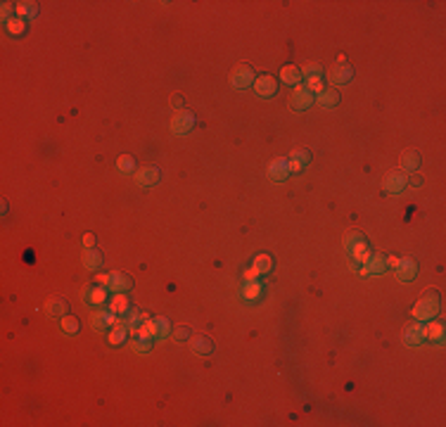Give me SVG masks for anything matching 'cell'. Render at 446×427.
<instances>
[{"mask_svg": "<svg viewBox=\"0 0 446 427\" xmlns=\"http://www.w3.org/2000/svg\"><path fill=\"white\" fill-rule=\"evenodd\" d=\"M439 311V297L434 292H427V295L420 299V302L413 306V318L418 323H425V320H432Z\"/></svg>", "mask_w": 446, "mask_h": 427, "instance_id": "1", "label": "cell"}, {"mask_svg": "<svg viewBox=\"0 0 446 427\" xmlns=\"http://www.w3.org/2000/svg\"><path fill=\"white\" fill-rule=\"evenodd\" d=\"M254 71H252V67H247V64H240V67H235V71L230 74V83L237 88V90H244V88H250V85H254Z\"/></svg>", "mask_w": 446, "mask_h": 427, "instance_id": "2", "label": "cell"}, {"mask_svg": "<svg viewBox=\"0 0 446 427\" xmlns=\"http://www.w3.org/2000/svg\"><path fill=\"white\" fill-rule=\"evenodd\" d=\"M192 126H195V117H192L190 112H176V117L171 119V131L176 133V135L188 133Z\"/></svg>", "mask_w": 446, "mask_h": 427, "instance_id": "3", "label": "cell"}, {"mask_svg": "<svg viewBox=\"0 0 446 427\" xmlns=\"http://www.w3.org/2000/svg\"><path fill=\"white\" fill-rule=\"evenodd\" d=\"M384 268H387V256L370 254V259L361 268V275H380V273H384Z\"/></svg>", "mask_w": 446, "mask_h": 427, "instance_id": "4", "label": "cell"}, {"mask_svg": "<svg viewBox=\"0 0 446 427\" xmlns=\"http://www.w3.org/2000/svg\"><path fill=\"white\" fill-rule=\"evenodd\" d=\"M313 105V93L306 88V85H294V93H292V107L294 109H306Z\"/></svg>", "mask_w": 446, "mask_h": 427, "instance_id": "5", "label": "cell"}, {"mask_svg": "<svg viewBox=\"0 0 446 427\" xmlns=\"http://www.w3.org/2000/svg\"><path fill=\"white\" fill-rule=\"evenodd\" d=\"M159 176H162V171L157 169V166H145V169L138 171L135 180H138L140 187H150V185H157V183H159Z\"/></svg>", "mask_w": 446, "mask_h": 427, "instance_id": "6", "label": "cell"}, {"mask_svg": "<svg viewBox=\"0 0 446 427\" xmlns=\"http://www.w3.org/2000/svg\"><path fill=\"white\" fill-rule=\"evenodd\" d=\"M254 90H257L261 98H271V95H275V90H278V81H275L273 76H261L254 81Z\"/></svg>", "mask_w": 446, "mask_h": 427, "instance_id": "7", "label": "cell"}, {"mask_svg": "<svg viewBox=\"0 0 446 427\" xmlns=\"http://www.w3.org/2000/svg\"><path fill=\"white\" fill-rule=\"evenodd\" d=\"M117 323H121V320L117 318V313H112V311H97L95 313V318H93V325L95 330H107V327H114Z\"/></svg>", "mask_w": 446, "mask_h": 427, "instance_id": "8", "label": "cell"}, {"mask_svg": "<svg viewBox=\"0 0 446 427\" xmlns=\"http://www.w3.org/2000/svg\"><path fill=\"white\" fill-rule=\"evenodd\" d=\"M354 76V69L349 67V64H337L335 69H332V74H330V83L332 85H344L349 83Z\"/></svg>", "mask_w": 446, "mask_h": 427, "instance_id": "9", "label": "cell"}, {"mask_svg": "<svg viewBox=\"0 0 446 427\" xmlns=\"http://www.w3.org/2000/svg\"><path fill=\"white\" fill-rule=\"evenodd\" d=\"M404 185H406V173L404 171H394V173H389L387 178H384V190L387 193H401L404 190Z\"/></svg>", "mask_w": 446, "mask_h": 427, "instance_id": "10", "label": "cell"}, {"mask_svg": "<svg viewBox=\"0 0 446 427\" xmlns=\"http://www.w3.org/2000/svg\"><path fill=\"white\" fill-rule=\"evenodd\" d=\"M397 275H399V280H404V282L413 280L415 275H418V266H415L413 259H401V264L397 266Z\"/></svg>", "mask_w": 446, "mask_h": 427, "instance_id": "11", "label": "cell"}, {"mask_svg": "<svg viewBox=\"0 0 446 427\" xmlns=\"http://www.w3.org/2000/svg\"><path fill=\"white\" fill-rule=\"evenodd\" d=\"M268 176H271V180H285L287 178V176H290L287 159H275V162H271V166H268Z\"/></svg>", "mask_w": 446, "mask_h": 427, "instance_id": "12", "label": "cell"}, {"mask_svg": "<svg viewBox=\"0 0 446 427\" xmlns=\"http://www.w3.org/2000/svg\"><path fill=\"white\" fill-rule=\"evenodd\" d=\"M107 290H112L114 295L124 292V290H131V278H126L121 273H112L110 280H107Z\"/></svg>", "mask_w": 446, "mask_h": 427, "instance_id": "13", "label": "cell"}, {"mask_svg": "<svg viewBox=\"0 0 446 427\" xmlns=\"http://www.w3.org/2000/svg\"><path fill=\"white\" fill-rule=\"evenodd\" d=\"M190 349L195 351V354H200V356H207V354H212V340L209 337H204V335H200V337H195V340L190 342Z\"/></svg>", "mask_w": 446, "mask_h": 427, "instance_id": "14", "label": "cell"}, {"mask_svg": "<svg viewBox=\"0 0 446 427\" xmlns=\"http://www.w3.org/2000/svg\"><path fill=\"white\" fill-rule=\"evenodd\" d=\"M110 311L112 313H126V311H131V304H128V297L124 295V292H117V295L112 297V302H110Z\"/></svg>", "mask_w": 446, "mask_h": 427, "instance_id": "15", "label": "cell"}, {"mask_svg": "<svg viewBox=\"0 0 446 427\" xmlns=\"http://www.w3.org/2000/svg\"><path fill=\"white\" fill-rule=\"evenodd\" d=\"M299 78H302V71H299V67H292V64H287V67H282V69H280V81H285L287 85H299Z\"/></svg>", "mask_w": 446, "mask_h": 427, "instance_id": "16", "label": "cell"}, {"mask_svg": "<svg viewBox=\"0 0 446 427\" xmlns=\"http://www.w3.org/2000/svg\"><path fill=\"white\" fill-rule=\"evenodd\" d=\"M425 323H418V325H411L406 330V344H420L425 342Z\"/></svg>", "mask_w": 446, "mask_h": 427, "instance_id": "17", "label": "cell"}, {"mask_svg": "<svg viewBox=\"0 0 446 427\" xmlns=\"http://www.w3.org/2000/svg\"><path fill=\"white\" fill-rule=\"evenodd\" d=\"M425 337L432 342H439L444 337V325L437 320H425Z\"/></svg>", "mask_w": 446, "mask_h": 427, "instance_id": "18", "label": "cell"}, {"mask_svg": "<svg viewBox=\"0 0 446 427\" xmlns=\"http://www.w3.org/2000/svg\"><path fill=\"white\" fill-rule=\"evenodd\" d=\"M86 302L93 304V306H102V304L107 302V288H93L86 292Z\"/></svg>", "mask_w": 446, "mask_h": 427, "instance_id": "19", "label": "cell"}, {"mask_svg": "<svg viewBox=\"0 0 446 427\" xmlns=\"http://www.w3.org/2000/svg\"><path fill=\"white\" fill-rule=\"evenodd\" d=\"M349 252H352V256L356 259V261H359V264H366V261L370 259V247L366 245V240L356 242V245H354V247L349 249Z\"/></svg>", "mask_w": 446, "mask_h": 427, "instance_id": "20", "label": "cell"}, {"mask_svg": "<svg viewBox=\"0 0 446 427\" xmlns=\"http://www.w3.org/2000/svg\"><path fill=\"white\" fill-rule=\"evenodd\" d=\"M261 282H259V280H254V282H247V285H244L242 288V297L244 299H247V302H257L259 297H261Z\"/></svg>", "mask_w": 446, "mask_h": 427, "instance_id": "21", "label": "cell"}, {"mask_svg": "<svg viewBox=\"0 0 446 427\" xmlns=\"http://www.w3.org/2000/svg\"><path fill=\"white\" fill-rule=\"evenodd\" d=\"M83 266H86L88 271H97L102 266V256L95 252V249H88L86 254H83Z\"/></svg>", "mask_w": 446, "mask_h": 427, "instance_id": "22", "label": "cell"}, {"mask_svg": "<svg viewBox=\"0 0 446 427\" xmlns=\"http://www.w3.org/2000/svg\"><path fill=\"white\" fill-rule=\"evenodd\" d=\"M5 29H8V33H12V36H22L24 31H26V22H24L22 17H12L10 22H5Z\"/></svg>", "mask_w": 446, "mask_h": 427, "instance_id": "23", "label": "cell"}, {"mask_svg": "<svg viewBox=\"0 0 446 427\" xmlns=\"http://www.w3.org/2000/svg\"><path fill=\"white\" fill-rule=\"evenodd\" d=\"M126 337H128V327L124 323H117L110 333V344H121V342H126Z\"/></svg>", "mask_w": 446, "mask_h": 427, "instance_id": "24", "label": "cell"}, {"mask_svg": "<svg viewBox=\"0 0 446 427\" xmlns=\"http://www.w3.org/2000/svg\"><path fill=\"white\" fill-rule=\"evenodd\" d=\"M337 102H339L337 90H323V93H318V105H323V107H335Z\"/></svg>", "mask_w": 446, "mask_h": 427, "instance_id": "25", "label": "cell"}, {"mask_svg": "<svg viewBox=\"0 0 446 427\" xmlns=\"http://www.w3.org/2000/svg\"><path fill=\"white\" fill-rule=\"evenodd\" d=\"M271 266H273V261H271V256H266V254H259L257 259H254V268H257L259 273H268Z\"/></svg>", "mask_w": 446, "mask_h": 427, "instance_id": "26", "label": "cell"}, {"mask_svg": "<svg viewBox=\"0 0 446 427\" xmlns=\"http://www.w3.org/2000/svg\"><path fill=\"white\" fill-rule=\"evenodd\" d=\"M62 330L67 335H76L78 333V318L76 316H64L62 318Z\"/></svg>", "mask_w": 446, "mask_h": 427, "instance_id": "27", "label": "cell"}, {"mask_svg": "<svg viewBox=\"0 0 446 427\" xmlns=\"http://www.w3.org/2000/svg\"><path fill=\"white\" fill-rule=\"evenodd\" d=\"M418 162H420V159H418V152H406V155H404V159H401L404 173H406V171H413L415 166H418Z\"/></svg>", "mask_w": 446, "mask_h": 427, "instance_id": "28", "label": "cell"}, {"mask_svg": "<svg viewBox=\"0 0 446 427\" xmlns=\"http://www.w3.org/2000/svg\"><path fill=\"white\" fill-rule=\"evenodd\" d=\"M38 8H36V3H17V15L22 17H36Z\"/></svg>", "mask_w": 446, "mask_h": 427, "instance_id": "29", "label": "cell"}, {"mask_svg": "<svg viewBox=\"0 0 446 427\" xmlns=\"http://www.w3.org/2000/svg\"><path fill=\"white\" fill-rule=\"evenodd\" d=\"M47 311H50V316H64L67 302H64V299H53V302L47 304Z\"/></svg>", "mask_w": 446, "mask_h": 427, "instance_id": "30", "label": "cell"}, {"mask_svg": "<svg viewBox=\"0 0 446 427\" xmlns=\"http://www.w3.org/2000/svg\"><path fill=\"white\" fill-rule=\"evenodd\" d=\"M117 169H119V171H124V173H131V171L135 169V162H133V157H128V155H121V157H119V162H117Z\"/></svg>", "mask_w": 446, "mask_h": 427, "instance_id": "31", "label": "cell"}, {"mask_svg": "<svg viewBox=\"0 0 446 427\" xmlns=\"http://www.w3.org/2000/svg\"><path fill=\"white\" fill-rule=\"evenodd\" d=\"M306 88L311 90V93H323L325 88H323V78L321 76H311V78H306Z\"/></svg>", "mask_w": 446, "mask_h": 427, "instance_id": "32", "label": "cell"}, {"mask_svg": "<svg viewBox=\"0 0 446 427\" xmlns=\"http://www.w3.org/2000/svg\"><path fill=\"white\" fill-rule=\"evenodd\" d=\"M131 347H133L138 354H150V340H140V337H133L131 340Z\"/></svg>", "mask_w": 446, "mask_h": 427, "instance_id": "33", "label": "cell"}, {"mask_svg": "<svg viewBox=\"0 0 446 427\" xmlns=\"http://www.w3.org/2000/svg\"><path fill=\"white\" fill-rule=\"evenodd\" d=\"M302 71V76H306V78H311V76H321V64H306L304 69H299Z\"/></svg>", "mask_w": 446, "mask_h": 427, "instance_id": "34", "label": "cell"}, {"mask_svg": "<svg viewBox=\"0 0 446 427\" xmlns=\"http://www.w3.org/2000/svg\"><path fill=\"white\" fill-rule=\"evenodd\" d=\"M157 320V327H159V337H166V335L171 333V323L169 318H155Z\"/></svg>", "mask_w": 446, "mask_h": 427, "instance_id": "35", "label": "cell"}, {"mask_svg": "<svg viewBox=\"0 0 446 427\" xmlns=\"http://www.w3.org/2000/svg\"><path fill=\"white\" fill-rule=\"evenodd\" d=\"M190 335V327L188 325H178L176 330H173V340H178V342H183L185 337Z\"/></svg>", "mask_w": 446, "mask_h": 427, "instance_id": "36", "label": "cell"}, {"mask_svg": "<svg viewBox=\"0 0 446 427\" xmlns=\"http://www.w3.org/2000/svg\"><path fill=\"white\" fill-rule=\"evenodd\" d=\"M259 275H261V273H259L254 266H252V268H247V271H242V280H244V282H254Z\"/></svg>", "mask_w": 446, "mask_h": 427, "instance_id": "37", "label": "cell"}, {"mask_svg": "<svg viewBox=\"0 0 446 427\" xmlns=\"http://www.w3.org/2000/svg\"><path fill=\"white\" fill-rule=\"evenodd\" d=\"M361 240H363V238H361V233H349V235L344 238V247L352 249L354 245H356V242H361Z\"/></svg>", "mask_w": 446, "mask_h": 427, "instance_id": "38", "label": "cell"}, {"mask_svg": "<svg viewBox=\"0 0 446 427\" xmlns=\"http://www.w3.org/2000/svg\"><path fill=\"white\" fill-rule=\"evenodd\" d=\"M12 10H17V5L3 3V22H10V19H12Z\"/></svg>", "mask_w": 446, "mask_h": 427, "instance_id": "39", "label": "cell"}, {"mask_svg": "<svg viewBox=\"0 0 446 427\" xmlns=\"http://www.w3.org/2000/svg\"><path fill=\"white\" fill-rule=\"evenodd\" d=\"M290 157L294 159V162H299V164H306V162H309V152H304V150H294Z\"/></svg>", "mask_w": 446, "mask_h": 427, "instance_id": "40", "label": "cell"}, {"mask_svg": "<svg viewBox=\"0 0 446 427\" xmlns=\"http://www.w3.org/2000/svg\"><path fill=\"white\" fill-rule=\"evenodd\" d=\"M287 169H290V173H292V171H302V169H304V164L294 162V159H287Z\"/></svg>", "mask_w": 446, "mask_h": 427, "instance_id": "41", "label": "cell"}, {"mask_svg": "<svg viewBox=\"0 0 446 427\" xmlns=\"http://www.w3.org/2000/svg\"><path fill=\"white\" fill-rule=\"evenodd\" d=\"M83 245H86L88 249H93V245H95V235H93V233H86V235H83Z\"/></svg>", "mask_w": 446, "mask_h": 427, "instance_id": "42", "label": "cell"}, {"mask_svg": "<svg viewBox=\"0 0 446 427\" xmlns=\"http://www.w3.org/2000/svg\"><path fill=\"white\" fill-rule=\"evenodd\" d=\"M399 264H401V259H397V256H389V259H387V266H391L394 271H397V266Z\"/></svg>", "mask_w": 446, "mask_h": 427, "instance_id": "43", "label": "cell"}]
</instances>
